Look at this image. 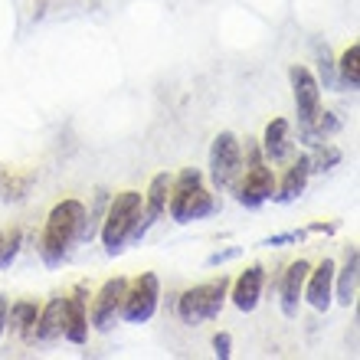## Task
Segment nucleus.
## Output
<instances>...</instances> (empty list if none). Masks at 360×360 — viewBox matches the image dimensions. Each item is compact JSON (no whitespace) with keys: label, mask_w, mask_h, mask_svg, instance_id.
Here are the masks:
<instances>
[{"label":"nucleus","mask_w":360,"mask_h":360,"mask_svg":"<svg viewBox=\"0 0 360 360\" xmlns=\"http://www.w3.org/2000/svg\"><path fill=\"white\" fill-rule=\"evenodd\" d=\"M226 292H229L226 275H219L217 282H203V285L187 288L177 302L180 321L193 328V324H203V321H210V318H217V314L223 311V304H226Z\"/></svg>","instance_id":"20e7f679"},{"label":"nucleus","mask_w":360,"mask_h":360,"mask_svg":"<svg viewBox=\"0 0 360 360\" xmlns=\"http://www.w3.org/2000/svg\"><path fill=\"white\" fill-rule=\"evenodd\" d=\"M318 69H321V82H324V89H338V79H334V63H331V56H328V46L321 49Z\"/></svg>","instance_id":"b1692460"},{"label":"nucleus","mask_w":360,"mask_h":360,"mask_svg":"<svg viewBox=\"0 0 360 360\" xmlns=\"http://www.w3.org/2000/svg\"><path fill=\"white\" fill-rule=\"evenodd\" d=\"M124 288H128V278L115 275L108 282L98 288L92 302V324L95 331H112V324L122 318V298H124Z\"/></svg>","instance_id":"1a4fd4ad"},{"label":"nucleus","mask_w":360,"mask_h":360,"mask_svg":"<svg viewBox=\"0 0 360 360\" xmlns=\"http://www.w3.org/2000/svg\"><path fill=\"white\" fill-rule=\"evenodd\" d=\"M37 302H17V304H10V311H7V328L13 334H20V338H33V324H37Z\"/></svg>","instance_id":"6ab92c4d"},{"label":"nucleus","mask_w":360,"mask_h":360,"mask_svg":"<svg viewBox=\"0 0 360 360\" xmlns=\"http://www.w3.org/2000/svg\"><path fill=\"white\" fill-rule=\"evenodd\" d=\"M308 269L311 266H308L304 259H298V262H292V266L285 269V278H282V311H285V318H295V314H298Z\"/></svg>","instance_id":"dca6fc26"},{"label":"nucleus","mask_w":360,"mask_h":360,"mask_svg":"<svg viewBox=\"0 0 360 360\" xmlns=\"http://www.w3.org/2000/svg\"><path fill=\"white\" fill-rule=\"evenodd\" d=\"M246 154H249V167H243V171H246V180L236 187V200L243 207L256 210V207H262L266 200L275 197V174L256 144H246Z\"/></svg>","instance_id":"423d86ee"},{"label":"nucleus","mask_w":360,"mask_h":360,"mask_svg":"<svg viewBox=\"0 0 360 360\" xmlns=\"http://www.w3.org/2000/svg\"><path fill=\"white\" fill-rule=\"evenodd\" d=\"M33 187V174H20L13 167H0V200H23Z\"/></svg>","instance_id":"aec40b11"},{"label":"nucleus","mask_w":360,"mask_h":360,"mask_svg":"<svg viewBox=\"0 0 360 360\" xmlns=\"http://www.w3.org/2000/svg\"><path fill=\"white\" fill-rule=\"evenodd\" d=\"M167 193H171V177L167 174H158V177L151 180V187H148V200H144V210L138 213V219H134V229H131V243H138V239L148 236V229L161 219V213L167 210Z\"/></svg>","instance_id":"9d476101"},{"label":"nucleus","mask_w":360,"mask_h":360,"mask_svg":"<svg viewBox=\"0 0 360 360\" xmlns=\"http://www.w3.org/2000/svg\"><path fill=\"white\" fill-rule=\"evenodd\" d=\"M341 161V151L338 148H331V144H324L318 141V158H311V171H331V164Z\"/></svg>","instance_id":"5701e85b"},{"label":"nucleus","mask_w":360,"mask_h":360,"mask_svg":"<svg viewBox=\"0 0 360 360\" xmlns=\"http://www.w3.org/2000/svg\"><path fill=\"white\" fill-rule=\"evenodd\" d=\"M217 210V200L203 187V174L197 167H184L177 180H171V217L177 223H197Z\"/></svg>","instance_id":"f03ea898"},{"label":"nucleus","mask_w":360,"mask_h":360,"mask_svg":"<svg viewBox=\"0 0 360 360\" xmlns=\"http://www.w3.org/2000/svg\"><path fill=\"white\" fill-rule=\"evenodd\" d=\"M288 79H292L295 112H298V124H302L304 141L318 144L314 122H318V115H321V82H318L304 66H292L288 69Z\"/></svg>","instance_id":"39448f33"},{"label":"nucleus","mask_w":360,"mask_h":360,"mask_svg":"<svg viewBox=\"0 0 360 360\" xmlns=\"http://www.w3.org/2000/svg\"><path fill=\"white\" fill-rule=\"evenodd\" d=\"M236 256H239V246L223 249V252H213V256L207 259V266H223V262H229V259H236Z\"/></svg>","instance_id":"bb28decb"},{"label":"nucleus","mask_w":360,"mask_h":360,"mask_svg":"<svg viewBox=\"0 0 360 360\" xmlns=\"http://www.w3.org/2000/svg\"><path fill=\"white\" fill-rule=\"evenodd\" d=\"M82 219H86V207L79 200H63V203L49 210L46 229L39 236V256H43L46 266H59L69 256L72 243H79Z\"/></svg>","instance_id":"f257e3e1"},{"label":"nucleus","mask_w":360,"mask_h":360,"mask_svg":"<svg viewBox=\"0 0 360 360\" xmlns=\"http://www.w3.org/2000/svg\"><path fill=\"white\" fill-rule=\"evenodd\" d=\"M357 269H360V259H357V249L347 246V259H344V269L338 272L334 269V288H338V304L351 308L357 302Z\"/></svg>","instance_id":"a211bd4d"},{"label":"nucleus","mask_w":360,"mask_h":360,"mask_svg":"<svg viewBox=\"0 0 360 360\" xmlns=\"http://www.w3.org/2000/svg\"><path fill=\"white\" fill-rule=\"evenodd\" d=\"M302 233H278V236H269L262 239V246H285V243H298Z\"/></svg>","instance_id":"a878e982"},{"label":"nucleus","mask_w":360,"mask_h":360,"mask_svg":"<svg viewBox=\"0 0 360 360\" xmlns=\"http://www.w3.org/2000/svg\"><path fill=\"white\" fill-rule=\"evenodd\" d=\"M308 177H311V158L302 154V158L288 167V174L282 177V187H278V193H275L272 200H278V203H292V200H298L304 193V187H308Z\"/></svg>","instance_id":"f3484780"},{"label":"nucleus","mask_w":360,"mask_h":360,"mask_svg":"<svg viewBox=\"0 0 360 360\" xmlns=\"http://www.w3.org/2000/svg\"><path fill=\"white\" fill-rule=\"evenodd\" d=\"M229 347H233V338H229L226 331H223V334H217V338H213V354H217L219 360H226L229 354H233V351H229Z\"/></svg>","instance_id":"393cba45"},{"label":"nucleus","mask_w":360,"mask_h":360,"mask_svg":"<svg viewBox=\"0 0 360 360\" xmlns=\"http://www.w3.org/2000/svg\"><path fill=\"white\" fill-rule=\"evenodd\" d=\"M334 259H324L321 266L308 269V278H304V298H308V304H311L314 311H328L331 308V298H334Z\"/></svg>","instance_id":"9b49d317"},{"label":"nucleus","mask_w":360,"mask_h":360,"mask_svg":"<svg viewBox=\"0 0 360 360\" xmlns=\"http://www.w3.org/2000/svg\"><path fill=\"white\" fill-rule=\"evenodd\" d=\"M239 174H243V144L233 131H219L210 148V177L219 190L236 187Z\"/></svg>","instance_id":"0eeeda50"},{"label":"nucleus","mask_w":360,"mask_h":360,"mask_svg":"<svg viewBox=\"0 0 360 360\" xmlns=\"http://www.w3.org/2000/svg\"><path fill=\"white\" fill-rule=\"evenodd\" d=\"M138 213H141V193H138V190H124V193H118V197L108 203L105 219H102V243H105V252H108V256H118L124 249Z\"/></svg>","instance_id":"7ed1b4c3"},{"label":"nucleus","mask_w":360,"mask_h":360,"mask_svg":"<svg viewBox=\"0 0 360 360\" xmlns=\"http://www.w3.org/2000/svg\"><path fill=\"white\" fill-rule=\"evenodd\" d=\"M63 328H66V298L56 295V298L46 302V308H39L37 324H33V338L43 344L59 341V338H63Z\"/></svg>","instance_id":"ddd939ff"},{"label":"nucleus","mask_w":360,"mask_h":360,"mask_svg":"<svg viewBox=\"0 0 360 360\" xmlns=\"http://www.w3.org/2000/svg\"><path fill=\"white\" fill-rule=\"evenodd\" d=\"M338 72H341V86L344 89H357L360 86V46L351 43V49H344L341 63H338Z\"/></svg>","instance_id":"412c9836"},{"label":"nucleus","mask_w":360,"mask_h":360,"mask_svg":"<svg viewBox=\"0 0 360 360\" xmlns=\"http://www.w3.org/2000/svg\"><path fill=\"white\" fill-rule=\"evenodd\" d=\"M262 285H266V269L262 266H249L246 272L239 275L236 282H233V304H236L239 311H256L259 298H262Z\"/></svg>","instance_id":"f8f14e48"},{"label":"nucleus","mask_w":360,"mask_h":360,"mask_svg":"<svg viewBox=\"0 0 360 360\" xmlns=\"http://www.w3.org/2000/svg\"><path fill=\"white\" fill-rule=\"evenodd\" d=\"M20 246H23V233L20 229H13V233H0V269H7L13 259H17V252H20Z\"/></svg>","instance_id":"4be33fe9"},{"label":"nucleus","mask_w":360,"mask_h":360,"mask_svg":"<svg viewBox=\"0 0 360 360\" xmlns=\"http://www.w3.org/2000/svg\"><path fill=\"white\" fill-rule=\"evenodd\" d=\"M262 158L269 164H282L292 158V124L285 122V118L269 122L266 138H262Z\"/></svg>","instance_id":"4468645a"},{"label":"nucleus","mask_w":360,"mask_h":360,"mask_svg":"<svg viewBox=\"0 0 360 360\" xmlns=\"http://www.w3.org/2000/svg\"><path fill=\"white\" fill-rule=\"evenodd\" d=\"M63 338H69L72 344H86L89 341L86 288H76V292L66 298V328H63Z\"/></svg>","instance_id":"2eb2a0df"},{"label":"nucleus","mask_w":360,"mask_h":360,"mask_svg":"<svg viewBox=\"0 0 360 360\" xmlns=\"http://www.w3.org/2000/svg\"><path fill=\"white\" fill-rule=\"evenodd\" d=\"M158 298H161V282L154 272L138 275L134 282H128L122 298V318L128 324H144L151 321L158 311Z\"/></svg>","instance_id":"6e6552de"},{"label":"nucleus","mask_w":360,"mask_h":360,"mask_svg":"<svg viewBox=\"0 0 360 360\" xmlns=\"http://www.w3.org/2000/svg\"><path fill=\"white\" fill-rule=\"evenodd\" d=\"M7 311H10V302L0 295V338H4V331H7Z\"/></svg>","instance_id":"cd10ccee"}]
</instances>
